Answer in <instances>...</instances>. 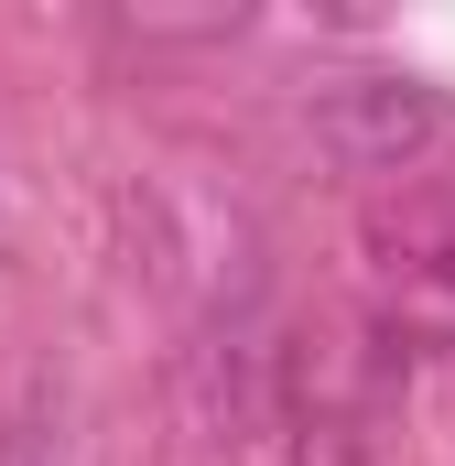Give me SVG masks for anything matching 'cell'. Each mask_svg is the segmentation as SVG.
I'll return each instance as SVG.
<instances>
[{"instance_id":"cell-1","label":"cell","mask_w":455,"mask_h":466,"mask_svg":"<svg viewBox=\"0 0 455 466\" xmlns=\"http://www.w3.org/2000/svg\"><path fill=\"white\" fill-rule=\"evenodd\" d=\"M315 141L347 174H412V163L455 152V98L434 76H347L315 98Z\"/></svg>"}]
</instances>
